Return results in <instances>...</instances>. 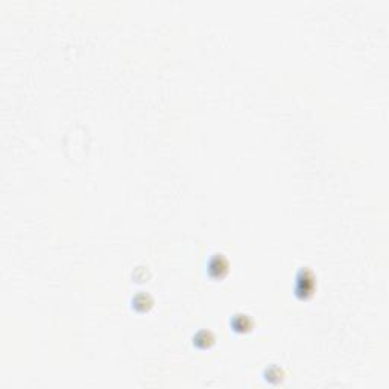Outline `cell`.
Returning a JSON list of instances; mask_svg holds the SVG:
<instances>
[{"label": "cell", "instance_id": "cell-1", "mask_svg": "<svg viewBox=\"0 0 389 389\" xmlns=\"http://www.w3.org/2000/svg\"><path fill=\"white\" fill-rule=\"evenodd\" d=\"M315 291V277L309 269H301L297 275L295 294L300 298L310 297Z\"/></svg>", "mask_w": 389, "mask_h": 389}, {"label": "cell", "instance_id": "cell-2", "mask_svg": "<svg viewBox=\"0 0 389 389\" xmlns=\"http://www.w3.org/2000/svg\"><path fill=\"white\" fill-rule=\"evenodd\" d=\"M207 269H209L210 277L220 278L228 271V261L222 254H213L207 263Z\"/></svg>", "mask_w": 389, "mask_h": 389}, {"label": "cell", "instance_id": "cell-3", "mask_svg": "<svg viewBox=\"0 0 389 389\" xmlns=\"http://www.w3.org/2000/svg\"><path fill=\"white\" fill-rule=\"evenodd\" d=\"M230 322H231L233 329H234L236 332H247V330H250L251 327H253V321H251V318H250L248 315H243V313H240V315H234L233 319H231Z\"/></svg>", "mask_w": 389, "mask_h": 389}, {"label": "cell", "instance_id": "cell-4", "mask_svg": "<svg viewBox=\"0 0 389 389\" xmlns=\"http://www.w3.org/2000/svg\"><path fill=\"white\" fill-rule=\"evenodd\" d=\"M213 342H215V336L209 330H201L193 338V345H196L198 348H209Z\"/></svg>", "mask_w": 389, "mask_h": 389}, {"label": "cell", "instance_id": "cell-5", "mask_svg": "<svg viewBox=\"0 0 389 389\" xmlns=\"http://www.w3.org/2000/svg\"><path fill=\"white\" fill-rule=\"evenodd\" d=\"M151 305H152V298L148 294H145V292H140V294H137L132 298V307H134V309H137V310H140V312L148 310Z\"/></svg>", "mask_w": 389, "mask_h": 389}]
</instances>
